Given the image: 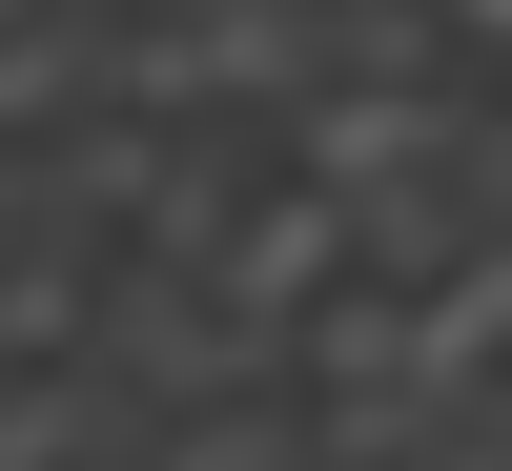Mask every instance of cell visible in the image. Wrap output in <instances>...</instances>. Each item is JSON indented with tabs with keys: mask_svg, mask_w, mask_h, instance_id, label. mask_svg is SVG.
Returning a JSON list of instances; mask_svg holds the SVG:
<instances>
[{
	"mask_svg": "<svg viewBox=\"0 0 512 471\" xmlns=\"http://www.w3.org/2000/svg\"><path fill=\"white\" fill-rule=\"evenodd\" d=\"M328 267H349V226H328V205H308V185L267 164V185L226 205V246H205V308H226V328H287V308H308Z\"/></svg>",
	"mask_w": 512,
	"mask_h": 471,
	"instance_id": "1",
	"label": "cell"
},
{
	"mask_svg": "<svg viewBox=\"0 0 512 471\" xmlns=\"http://www.w3.org/2000/svg\"><path fill=\"white\" fill-rule=\"evenodd\" d=\"M390 308H410V390H512V246H451Z\"/></svg>",
	"mask_w": 512,
	"mask_h": 471,
	"instance_id": "2",
	"label": "cell"
}]
</instances>
